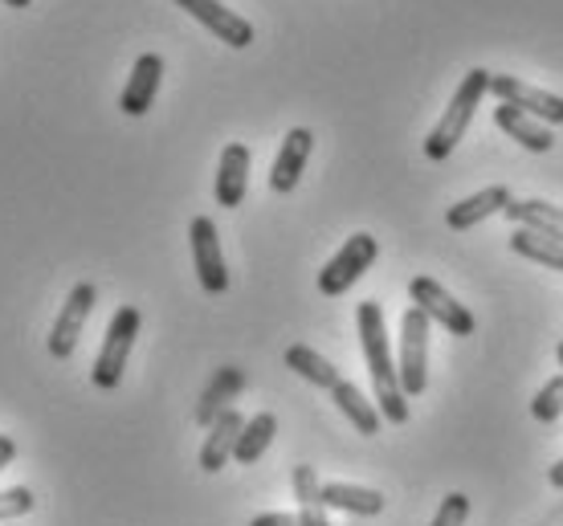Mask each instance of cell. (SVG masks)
I'll use <instances>...</instances> for the list:
<instances>
[{
	"instance_id": "obj_1",
	"label": "cell",
	"mask_w": 563,
	"mask_h": 526,
	"mask_svg": "<svg viewBox=\"0 0 563 526\" xmlns=\"http://www.w3.org/2000/svg\"><path fill=\"white\" fill-rule=\"evenodd\" d=\"M355 323H360V347H364V363L372 371V388H376V409L388 425H405L409 421V396L400 388V371H396L380 302H360Z\"/></svg>"
},
{
	"instance_id": "obj_2",
	"label": "cell",
	"mask_w": 563,
	"mask_h": 526,
	"mask_svg": "<svg viewBox=\"0 0 563 526\" xmlns=\"http://www.w3.org/2000/svg\"><path fill=\"white\" fill-rule=\"evenodd\" d=\"M490 94V70H470L462 78V86L453 90L450 107H445V114H441V123H437L433 131H429V139H424V156L429 159H450L453 147L465 139V131H470V123H474V114H478L482 99Z\"/></svg>"
},
{
	"instance_id": "obj_3",
	"label": "cell",
	"mask_w": 563,
	"mask_h": 526,
	"mask_svg": "<svg viewBox=\"0 0 563 526\" xmlns=\"http://www.w3.org/2000/svg\"><path fill=\"white\" fill-rule=\"evenodd\" d=\"M140 323L143 318L135 306H119V311H114L111 327H107V339H102V351L95 356V368H90L95 388H102V392L119 388L123 371H128L131 347H135V335H140Z\"/></svg>"
},
{
	"instance_id": "obj_4",
	"label": "cell",
	"mask_w": 563,
	"mask_h": 526,
	"mask_svg": "<svg viewBox=\"0 0 563 526\" xmlns=\"http://www.w3.org/2000/svg\"><path fill=\"white\" fill-rule=\"evenodd\" d=\"M429 314L409 306V311L400 314V388H405V396H421L424 388H429Z\"/></svg>"
},
{
	"instance_id": "obj_5",
	"label": "cell",
	"mask_w": 563,
	"mask_h": 526,
	"mask_svg": "<svg viewBox=\"0 0 563 526\" xmlns=\"http://www.w3.org/2000/svg\"><path fill=\"white\" fill-rule=\"evenodd\" d=\"M376 254H380V242H376L372 233H355V237H347V242H343V249H339L323 270H319V290H323L327 299L347 294V290H352V286L360 282L367 270H372Z\"/></svg>"
},
{
	"instance_id": "obj_6",
	"label": "cell",
	"mask_w": 563,
	"mask_h": 526,
	"mask_svg": "<svg viewBox=\"0 0 563 526\" xmlns=\"http://www.w3.org/2000/svg\"><path fill=\"white\" fill-rule=\"evenodd\" d=\"M409 299L417 311L429 314V323H441V327L450 331V335H457V339H470L474 335V314L465 311V302H457L445 290L441 282H433V278H412L409 282Z\"/></svg>"
},
{
	"instance_id": "obj_7",
	"label": "cell",
	"mask_w": 563,
	"mask_h": 526,
	"mask_svg": "<svg viewBox=\"0 0 563 526\" xmlns=\"http://www.w3.org/2000/svg\"><path fill=\"white\" fill-rule=\"evenodd\" d=\"M188 242H192V266H197L205 294H225L229 270H225V254H221V237H217V221L212 216H192Z\"/></svg>"
},
{
	"instance_id": "obj_8",
	"label": "cell",
	"mask_w": 563,
	"mask_h": 526,
	"mask_svg": "<svg viewBox=\"0 0 563 526\" xmlns=\"http://www.w3.org/2000/svg\"><path fill=\"white\" fill-rule=\"evenodd\" d=\"M95 302H99L95 282H78L70 294H66L62 314L54 318V331H49V356L54 359L74 356V347L82 339V327H86V318H90V311H95Z\"/></svg>"
},
{
	"instance_id": "obj_9",
	"label": "cell",
	"mask_w": 563,
	"mask_h": 526,
	"mask_svg": "<svg viewBox=\"0 0 563 526\" xmlns=\"http://www.w3.org/2000/svg\"><path fill=\"white\" fill-rule=\"evenodd\" d=\"M490 94L507 107H519L522 114H531L548 127H560L563 123V99L560 94H548L539 86L522 82V78H510V74H490Z\"/></svg>"
},
{
	"instance_id": "obj_10",
	"label": "cell",
	"mask_w": 563,
	"mask_h": 526,
	"mask_svg": "<svg viewBox=\"0 0 563 526\" xmlns=\"http://www.w3.org/2000/svg\"><path fill=\"white\" fill-rule=\"evenodd\" d=\"M184 13L200 21V25L209 29L217 42H225L229 49H245V45H254V25L238 16L233 9H225L221 0H176Z\"/></svg>"
},
{
	"instance_id": "obj_11",
	"label": "cell",
	"mask_w": 563,
	"mask_h": 526,
	"mask_svg": "<svg viewBox=\"0 0 563 526\" xmlns=\"http://www.w3.org/2000/svg\"><path fill=\"white\" fill-rule=\"evenodd\" d=\"M159 82H164V57L159 54H140L135 70H131L123 94H119V111L140 119V114L152 111L155 94H159Z\"/></svg>"
},
{
	"instance_id": "obj_12",
	"label": "cell",
	"mask_w": 563,
	"mask_h": 526,
	"mask_svg": "<svg viewBox=\"0 0 563 526\" xmlns=\"http://www.w3.org/2000/svg\"><path fill=\"white\" fill-rule=\"evenodd\" d=\"M310 147H314V135L307 127H295L278 147V159H274V168H269V188L278 192V197H290L302 180V168H307L310 159Z\"/></svg>"
},
{
	"instance_id": "obj_13",
	"label": "cell",
	"mask_w": 563,
	"mask_h": 526,
	"mask_svg": "<svg viewBox=\"0 0 563 526\" xmlns=\"http://www.w3.org/2000/svg\"><path fill=\"white\" fill-rule=\"evenodd\" d=\"M241 428H245V416L238 409H225V413L217 416L209 425V437L200 445V470L205 473H221L233 461V449H238V437Z\"/></svg>"
},
{
	"instance_id": "obj_14",
	"label": "cell",
	"mask_w": 563,
	"mask_h": 526,
	"mask_svg": "<svg viewBox=\"0 0 563 526\" xmlns=\"http://www.w3.org/2000/svg\"><path fill=\"white\" fill-rule=\"evenodd\" d=\"M510 188L507 184H494V188H482V192H474V197L457 200V204H450V213H445V225L453 228V233H465V228L482 225V221H490V216H498L503 209L510 204Z\"/></svg>"
},
{
	"instance_id": "obj_15",
	"label": "cell",
	"mask_w": 563,
	"mask_h": 526,
	"mask_svg": "<svg viewBox=\"0 0 563 526\" xmlns=\"http://www.w3.org/2000/svg\"><path fill=\"white\" fill-rule=\"evenodd\" d=\"M245 188H250V147L245 143H229L221 152V164H217V204L221 209H238L245 200Z\"/></svg>"
},
{
	"instance_id": "obj_16",
	"label": "cell",
	"mask_w": 563,
	"mask_h": 526,
	"mask_svg": "<svg viewBox=\"0 0 563 526\" xmlns=\"http://www.w3.org/2000/svg\"><path fill=\"white\" fill-rule=\"evenodd\" d=\"M494 123H498V131H507L519 147H527V152H539V156H543V152L555 147V135H551L548 123H539V119H531V114H522L519 107L498 102V107H494Z\"/></svg>"
},
{
	"instance_id": "obj_17",
	"label": "cell",
	"mask_w": 563,
	"mask_h": 526,
	"mask_svg": "<svg viewBox=\"0 0 563 526\" xmlns=\"http://www.w3.org/2000/svg\"><path fill=\"white\" fill-rule=\"evenodd\" d=\"M503 216L515 221V228H531L543 233L551 242H563V204H548V200H510Z\"/></svg>"
},
{
	"instance_id": "obj_18",
	"label": "cell",
	"mask_w": 563,
	"mask_h": 526,
	"mask_svg": "<svg viewBox=\"0 0 563 526\" xmlns=\"http://www.w3.org/2000/svg\"><path fill=\"white\" fill-rule=\"evenodd\" d=\"M323 502L327 511L360 514V518H376L384 511V494L372 485H352V482H323Z\"/></svg>"
},
{
	"instance_id": "obj_19",
	"label": "cell",
	"mask_w": 563,
	"mask_h": 526,
	"mask_svg": "<svg viewBox=\"0 0 563 526\" xmlns=\"http://www.w3.org/2000/svg\"><path fill=\"white\" fill-rule=\"evenodd\" d=\"M331 400H335L339 413L355 425V433H364V437H376V433H380V425H384L380 409H376V404H372V400H367L352 380H339V384L331 388Z\"/></svg>"
},
{
	"instance_id": "obj_20",
	"label": "cell",
	"mask_w": 563,
	"mask_h": 526,
	"mask_svg": "<svg viewBox=\"0 0 563 526\" xmlns=\"http://www.w3.org/2000/svg\"><path fill=\"white\" fill-rule=\"evenodd\" d=\"M290 482H295V499H298V526H331L323 502V482H319L314 466H295Z\"/></svg>"
},
{
	"instance_id": "obj_21",
	"label": "cell",
	"mask_w": 563,
	"mask_h": 526,
	"mask_svg": "<svg viewBox=\"0 0 563 526\" xmlns=\"http://www.w3.org/2000/svg\"><path fill=\"white\" fill-rule=\"evenodd\" d=\"M241 388H245V371H238V368L217 371L212 384L205 388V396H200V404H197V425H212L225 409H233V400H238Z\"/></svg>"
},
{
	"instance_id": "obj_22",
	"label": "cell",
	"mask_w": 563,
	"mask_h": 526,
	"mask_svg": "<svg viewBox=\"0 0 563 526\" xmlns=\"http://www.w3.org/2000/svg\"><path fill=\"white\" fill-rule=\"evenodd\" d=\"M286 368L295 371V376H302L307 384L327 388V392H331V388L343 380L335 363H331V359H323L319 351H314V347H307V343H290V347H286Z\"/></svg>"
},
{
	"instance_id": "obj_23",
	"label": "cell",
	"mask_w": 563,
	"mask_h": 526,
	"mask_svg": "<svg viewBox=\"0 0 563 526\" xmlns=\"http://www.w3.org/2000/svg\"><path fill=\"white\" fill-rule=\"evenodd\" d=\"M274 433H278V416H274V413L250 416V421H245V428H241V437H238L233 461H238V466H254V461H262V454L274 445Z\"/></svg>"
},
{
	"instance_id": "obj_24",
	"label": "cell",
	"mask_w": 563,
	"mask_h": 526,
	"mask_svg": "<svg viewBox=\"0 0 563 526\" xmlns=\"http://www.w3.org/2000/svg\"><path fill=\"white\" fill-rule=\"evenodd\" d=\"M510 249L519 257H527V261H539V266L563 273V242H551V237L531 233V228H515L510 233Z\"/></svg>"
},
{
	"instance_id": "obj_25",
	"label": "cell",
	"mask_w": 563,
	"mask_h": 526,
	"mask_svg": "<svg viewBox=\"0 0 563 526\" xmlns=\"http://www.w3.org/2000/svg\"><path fill=\"white\" fill-rule=\"evenodd\" d=\"M531 416H536L539 425H555V421L563 416V371L560 376H551L548 384L536 392V400H531Z\"/></svg>"
},
{
	"instance_id": "obj_26",
	"label": "cell",
	"mask_w": 563,
	"mask_h": 526,
	"mask_svg": "<svg viewBox=\"0 0 563 526\" xmlns=\"http://www.w3.org/2000/svg\"><path fill=\"white\" fill-rule=\"evenodd\" d=\"M37 506L33 490L29 485H13V490H0V523H13V518H25L29 511Z\"/></svg>"
},
{
	"instance_id": "obj_27",
	"label": "cell",
	"mask_w": 563,
	"mask_h": 526,
	"mask_svg": "<svg viewBox=\"0 0 563 526\" xmlns=\"http://www.w3.org/2000/svg\"><path fill=\"white\" fill-rule=\"evenodd\" d=\"M465 518H470V499H465L462 490H453V494L441 499V506H437L429 526H465Z\"/></svg>"
},
{
	"instance_id": "obj_28",
	"label": "cell",
	"mask_w": 563,
	"mask_h": 526,
	"mask_svg": "<svg viewBox=\"0 0 563 526\" xmlns=\"http://www.w3.org/2000/svg\"><path fill=\"white\" fill-rule=\"evenodd\" d=\"M250 526H298V514H286V511L254 514V523Z\"/></svg>"
},
{
	"instance_id": "obj_29",
	"label": "cell",
	"mask_w": 563,
	"mask_h": 526,
	"mask_svg": "<svg viewBox=\"0 0 563 526\" xmlns=\"http://www.w3.org/2000/svg\"><path fill=\"white\" fill-rule=\"evenodd\" d=\"M16 457V441L13 437H0V470H9Z\"/></svg>"
},
{
	"instance_id": "obj_30",
	"label": "cell",
	"mask_w": 563,
	"mask_h": 526,
	"mask_svg": "<svg viewBox=\"0 0 563 526\" xmlns=\"http://www.w3.org/2000/svg\"><path fill=\"white\" fill-rule=\"evenodd\" d=\"M548 482L555 485V490H563V457H560V461H555V466H551V470H548Z\"/></svg>"
},
{
	"instance_id": "obj_31",
	"label": "cell",
	"mask_w": 563,
	"mask_h": 526,
	"mask_svg": "<svg viewBox=\"0 0 563 526\" xmlns=\"http://www.w3.org/2000/svg\"><path fill=\"white\" fill-rule=\"evenodd\" d=\"M4 4H9V9H29L33 0H4Z\"/></svg>"
},
{
	"instance_id": "obj_32",
	"label": "cell",
	"mask_w": 563,
	"mask_h": 526,
	"mask_svg": "<svg viewBox=\"0 0 563 526\" xmlns=\"http://www.w3.org/2000/svg\"><path fill=\"white\" fill-rule=\"evenodd\" d=\"M555 356H560V368H563V343H560V347H555Z\"/></svg>"
}]
</instances>
